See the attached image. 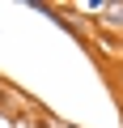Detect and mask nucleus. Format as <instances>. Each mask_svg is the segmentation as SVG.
<instances>
[{"label": "nucleus", "instance_id": "obj_1", "mask_svg": "<svg viewBox=\"0 0 123 128\" xmlns=\"http://www.w3.org/2000/svg\"><path fill=\"white\" fill-rule=\"evenodd\" d=\"M102 13H106V17H102L106 26H115V30H123V0H119V4H102Z\"/></svg>", "mask_w": 123, "mask_h": 128}, {"label": "nucleus", "instance_id": "obj_2", "mask_svg": "<svg viewBox=\"0 0 123 128\" xmlns=\"http://www.w3.org/2000/svg\"><path fill=\"white\" fill-rule=\"evenodd\" d=\"M30 128H59V120H51V115L47 120H30Z\"/></svg>", "mask_w": 123, "mask_h": 128}, {"label": "nucleus", "instance_id": "obj_3", "mask_svg": "<svg viewBox=\"0 0 123 128\" xmlns=\"http://www.w3.org/2000/svg\"><path fill=\"white\" fill-rule=\"evenodd\" d=\"M115 73H119V81H123V64H119V68H115Z\"/></svg>", "mask_w": 123, "mask_h": 128}]
</instances>
